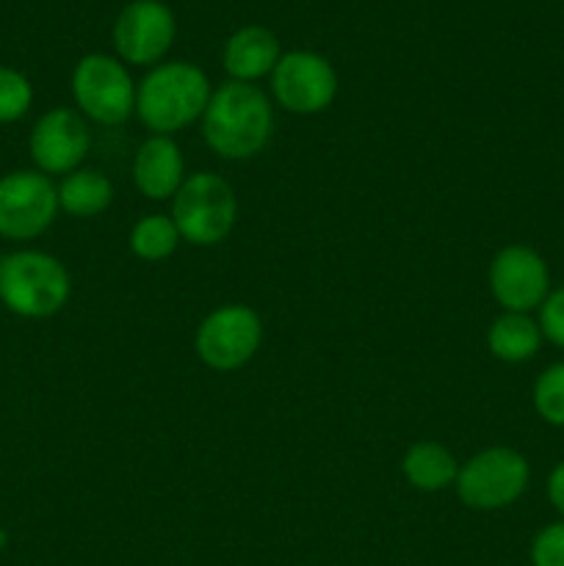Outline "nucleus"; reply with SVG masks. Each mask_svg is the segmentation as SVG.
Returning a JSON list of instances; mask_svg holds the SVG:
<instances>
[{"mask_svg":"<svg viewBox=\"0 0 564 566\" xmlns=\"http://www.w3.org/2000/svg\"><path fill=\"white\" fill-rule=\"evenodd\" d=\"M114 202V182L97 169H75L61 180L59 208L75 219H94Z\"/></svg>","mask_w":564,"mask_h":566,"instance_id":"17","label":"nucleus"},{"mask_svg":"<svg viewBox=\"0 0 564 566\" xmlns=\"http://www.w3.org/2000/svg\"><path fill=\"white\" fill-rule=\"evenodd\" d=\"M531 566H564V520L545 525L531 542Z\"/></svg>","mask_w":564,"mask_h":566,"instance_id":"21","label":"nucleus"},{"mask_svg":"<svg viewBox=\"0 0 564 566\" xmlns=\"http://www.w3.org/2000/svg\"><path fill=\"white\" fill-rule=\"evenodd\" d=\"M72 293L70 271L39 249H17L0 258V304L20 318H53Z\"/></svg>","mask_w":564,"mask_h":566,"instance_id":"3","label":"nucleus"},{"mask_svg":"<svg viewBox=\"0 0 564 566\" xmlns=\"http://www.w3.org/2000/svg\"><path fill=\"white\" fill-rule=\"evenodd\" d=\"M72 97L77 111L97 125H122L136 111V86L119 59L88 53L72 70Z\"/></svg>","mask_w":564,"mask_h":566,"instance_id":"6","label":"nucleus"},{"mask_svg":"<svg viewBox=\"0 0 564 566\" xmlns=\"http://www.w3.org/2000/svg\"><path fill=\"white\" fill-rule=\"evenodd\" d=\"M221 59H224V70L232 81L254 83L271 75L276 61L282 59L280 39L263 25H243L227 39Z\"/></svg>","mask_w":564,"mask_h":566,"instance_id":"14","label":"nucleus"},{"mask_svg":"<svg viewBox=\"0 0 564 566\" xmlns=\"http://www.w3.org/2000/svg\"><path fill=\"white\" fill-rule=\"evenodd\" d=\"M404 479L420 492H442L457 484L459 464L440 442H415L401 459Z\"/></svg>","mask_w":564,"mask_h":566,"instance_id":"16","label":"nucleus"},{"mask_svg":"<svg viewBox=\"0 0 564 566\" xmlns=\"http://www.w3.org/2000/svg\"><path fill=\"white\" fill-rule=\"evenodd\" d=\"M271 92L288 114L315 116L335 103L337 72L313 50H291L271 72Z\"/></svg>","mask_w":564,"mask_h":566,"instance_id":"9","label":"nucleus"},{"mask_svg":"<svg viewBox=\"0 0 564 566\" xmlns=\"http://www.w3.org/2000/svg\"><path fill=\"white\" fill-rule=\"evenodd\" d=\"M133 182L155 202L175 199L186 182V160L171 136H149L133 158Z\"/></svg>","mask_w":564,"mask_h":566,"instance_id":"13","label":"nucleus"},{"mask_svg":"<svg viewBox=\"0 0 564 566\" xmlns=\"http://www.w3.org/2000/svg\"><path fill=\"white\" fill-rule=\"evenodd\" d=\"M271 133H274V108L258 86L230 81L210 94V103L202 114V136L219 158H254L265 149Z\"/></svg>","mask_w":564,"mask_h":566,"instance_id":"1","label":"nucleus"},{"mask_svg":"<svg viewBox=\"0 0 564 566\" xmlns=\"http://www.w3.org/2000/svg\"><path fill=\"white\" fill-rule=\"evenodd\" d=\"M180 232H177L171 216L153 213L144 216L130 232V252L138 260H147V263H160V260L171 258L180 243Z\"/></svg>","mask_w":564,"mask_h":566,"instance_id":"18","label":"nucleus"},{"mask_svg":"<svg viewBox=\"0 0 564 566\" xmlns=\"http://www.w3.org/2000/svg\"><path fill=\"white\" fill-rule=\"evenodd\" d=\"M92 147L86 119L75 108H50L33 122L28 133V153L42 175H70L81 169Z\"/></svg>","mask_w":564,"mask_h":566,"instance_id":"11","label":"nucleus"},{"mask_svg":"<svg viewBox=\"0 0 564 566\" xmlns=\"http://www.w3.org/2000/svg\"><path fill=\"white\" fill-rule=\"evenodd\" d=\"M490 291L503 313H525L540 310L551 287V271L536 249L512 243L503 247L490 263Z\"/></svg>","mask_w":564,"mask_h":566,"instance_id":"12","label":"nucleus"},{"mask_svg":"<svg viewBox=\"0 0 564 566\" xmlns=\"http://www.w3.org/2000/svg\"><path fill=\"white\" fill-rule=\"evenodd\" d=\"M547 501L556 509L558 517L564 520V462H558L547 475Z\"/></svg>","mask_w":564,"mask_h":566,"instance_id":"23","label":"nucleus"},{"mask_svg":"<svg viewBox=\"0 0 564 566\" xmlns=\"http://www.w3.org/2000/svg\"><path fill=\"white\" fill-rule=\"evenodd\" d=\"M171 221L182 241L194 247H216L238 221V197L224 177L197 171L186 177L171 199Z\"/></svg>","mask_w":564,"mask_h":566,"instance_id":"4","label":"nucleus"},{"mask_svg":"<svg viewBox=\"0 0 564 566\" xmlns=\"http://www.w3.org/2000/svg\"><path fill=\"white\" fill-rule=\"evenodd\" d=\"M177 33L175 11L164 0H133L114 22V48L122 64L158 66Z\"/></svg>","mask_w":564,"mask_h":566,"instance_id":"10","label":"nucleus"},{"mask_svg":"<svg viewBox=\"0 0 564 566\" xmlns=\"http://www.w3.org/2000/svg\"><path fill=\"white\" fill-rule=\"evenodd\" d=\"M59 186L36 169L6 171L0 177V238L33 241L44 235L59 216Z\"/></svg>","mask_w":564,"mask_h":566,"instance_id":"7","label":"nucleus"},{"mask_svg":"<svg viewBox=\"0 0 564 566\" xmlns=\"http://www.w3.org/2000/svg\"><path fill=\"white\" fill-rule=\"evenodd\" d=\"M263 340L260 315L247 304H224L213 310L197 329V354L208 368L230 374L258 354Z\"/></svg>","mask_w":564,"mask_h":566,"instance_id":"8","label":"nucleus"},{"mask_svg":"<svg viewBox=\"0 0 564 566\" xmlns=\"http://www.w3.org/2000/svg\"><path fill=\"white\" fill-rule=\"evenodd\" d=\"M536 324H540L545 340L564 348V285L553 287V291L547 293V298L540 307V321H536Z\"/></svg>","mask_w":564,"mask_h":566,"instance_id":"22","label":"nucleus"},{"mask_svg":"<svg viewBox=\"0 0 564 566\" xmlns=\"http://www.w3.org/2000/svg\"><path fill=\"white\" fill-rule=\"evenodd\" d=\"M542 329L531 315L525 313H501L487 329V346L492 357L501 363L518 365L536 357L542 346Z\"/></svg>","mask_w":564,"mask_h":566,"instance_id":"15","label":"nucleus"},{"mask_svg":"<svg viewBox=\"0 0 564 566\" xmlns=\"http://www.w3.org/2000/svg\"><path fill=\"white\" fill-rule=\"evenodd\" d=\"M208 75L188 61L153 66L136 88V114L155 136H171L202 119L210 103Z\"/></svg>","mask_w":564,"mask_h":566,"instance_id":"2","label":"nucleus"},{"mask_svg":"<svg viewBox=\"0 0 564 566\" xmlns=\"http://www.w3.org/2000/svg\"><path fill=\"white\" fill-rule=\"evenodd\" d=\"M534 409L547 426L564 429V363H553L536 376Z\"/></svg>","mask_w":564,"mask_h":566,"instance_id":"19","label":"nucleus"},{"mask_svg":"<svg viewBox=\"0 0 564 566\" xmlns=\"http://www.w3.org/2000/svg\"><path fill=\"white\" fill-rule=\"evenodd\" d=\"M33 105V86L14 66L0 64V125L20 122Z\"/></svg>","mask_w":564,"mask_h":566,"instance_id":"20","label":"nucleus"},{"mask_svg":"<svg viewBox=\"0 0 564 566\" xmlns=\"http://www.w3.org/2000/svg\"><path fill=\"white\" fill-rule=\"evenodd\" d=\"M529 459L514 448H487L459 468L457 495L473 512H498L529 490Z\"/></svg>","mask_w":564,"mask_h":566,"instance_id":"5","label":"nucleus"}]
</instances>
